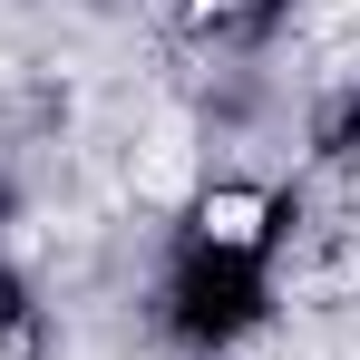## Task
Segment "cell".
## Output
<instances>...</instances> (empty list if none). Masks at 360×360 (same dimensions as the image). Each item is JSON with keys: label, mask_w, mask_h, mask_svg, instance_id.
<instances>
[{"label": "cell", "mask_w": 360, "mask_h": 360, "mask_svg": "<svg viewBox=\"0 0 360 360\" xmlns=\"http://www.w3.org/2000/svg\"><path fill=\"white\" fill-rule=\"evenodd\" d=\"M185 176H195V156H185V127H156L146 136V166H136V195H185Z\"/></svg>", "instance_id": "1"}, {"label": "cell", "mask_w": 360, "mask_h": 360, "mask_svg": "<svg viewBox=\"0 0 360 360\" xmlns=\"http://www.w3.org/2000/svg\"><path fill=\"white\" fill-rule=\"evenodd\" d=\"M205 234L214 243H253L263 234V205H253V195H214V205H205Z\"/></svg>", "instance_id": "2"}]
</instances>
